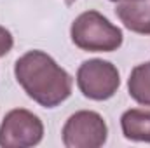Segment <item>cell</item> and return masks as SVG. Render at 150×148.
Segmentation results:
<instances>
[{"label": "cell", "mask_w": 150, "mask_h": 148, "mask_svg": "<svg viewBox=\"0 0 150 148\" xmlns=\"http://www.w3.org/2000/svg\"><path fill=\"white\" fill-rule=\"evenodd\" d=\"M14 75L25 92L45 108L58 106L72 94V77L42 51L23 54L16 61Z\"/></svg>", "instance_id": "6da1fadb"}, {"label": "cell", "mask_w": 150, "mask_h": 148, "mask_svg": "<svg viewBox=\"0 0 150 148\" xmlns=\"http://www.w3.org/2000/svg\"><path fill=\"white\" fill-rule=\"evenodd\" d=\"M72 42L89 52H112L122 45V32L98 11L82 12L72 25Z\"/></svg>", "instance_id": "7a4b0ae2"}, {"label": "cell", "mask_w": 150, "mask_h": 148, "mask_svg": "<svg viewBox=\"0 0 150 148\" xmlns=\"http://www.w3.org/2000/svg\"><path fill=\"white\" fill-rule=\"evenodd\" d=\"M77 85L86 98L105 101L117 92L120 77L112 63L103 59H89L79 66Z\"/></svg>", "instance_id": "3957f363"}, {"label": "cell", "mask_w": 150, "mask_h": 148, "mask_svg": "<svg viewBox=\"0 0 150 148\" xmlns=\"http://www.w3.org/2000/svg\"><path fill=\"white\" fill-rule=\"evenodd\" d=\"M44 125L35 113L23 108L11 110L0 125V147L26 148L42 141Z\"/></svg>", "instance_id": "277c9868"}, {"label": "cell", "mask_w": 150, "mask_h": 148, "mask_svg": "<svg viewBox=\"0 0 150 148\" xmlns=\"http://www.w3.org/2000/svg\"><path fill=\"white\" fill-rule=\"evenodd\" d=\"M107 124L96 111L74 113L63 127V143L68 148H98L107 141Z\"/></svg>", "instance_id": "5b68a950"}, {"label": "cell", "mask_w": 150, "mask_h": 148, "mask_svg": "<svg viewBox=\"0 0 150 148\" xmlns=\"http://www.w3.org/2000/svg\"><path fill=\"white\" fill-rule=\"evenodd\" d=\"M115 14L127 30L142 35H150V0L117 2Z\"/></svg>", "instance_id": "8992f818"}, {"label": "cell", "mask_w": 150, "mask_h": 148, "mask_svg": "<svg viewBox=\"0 0 150 148\" xmlns=\"http://www.w3.org/2000/svg\"><path fill=\"white\" fill-rule=\"evenodd\" d=\"M120 127L127 140L150 143V110H133L124 111L120 117Z\"/></svg>", "instance_id": "52a82bcc"}, {"label": "cell", "mask_w": 150, "mask_h": 148, "mask_svg": "<svg viewBox=\"0 0 150 148\" xmlns=\"http://www.w3.org/2000/svg\"><path fill=\"white\" fill-rule=\"evenodd\" d=\"M129 94L140 105L150 106V63L138 65L129 75Z\"/></svg>", "instance_id": "ba28073f"}, {"label": "cell", "mask_w": 150, "mask_h": 148, "mask_svg": "<svg viewBox=\"0 0 150 148\" xmlns=\"http://www.w3.org/2000/svg\"><path fill=\"white\" fill-rule=\"evenodd\" d=\"M12 35L9 30H5L4 26H0V58L5 56L11 49H12Z\"/></svg>", "instance_id": "9c48e42d"}, {"label": "cell", "mask_w": 150, "mask_h": 148, "mask_svg": "<svg viewBox=\"0 0 150 148\" xmlns=\"http://www.w3.org/2000/svg\"><path fill=\"white\" fill-rule=\"evenodd\" d=\"M65 2H67V4H68V5H70V4H74L75 0H65Z\"/></svg>", "instance_id": "30bf717a"}, {"label": "cell", "mask_w": 150, "mask_h": 148, "mask_svg": "<svg viewBox=\"0 0 150 148\" xmlns=\"http://www.w3.org/2000/svg\"><path fill=\"white\" fill-rule=\"evenodd\" d=\"M112 2H124V0H112Z\"/></svg>", "instance_id": "8fae6325"}]
</instances>
